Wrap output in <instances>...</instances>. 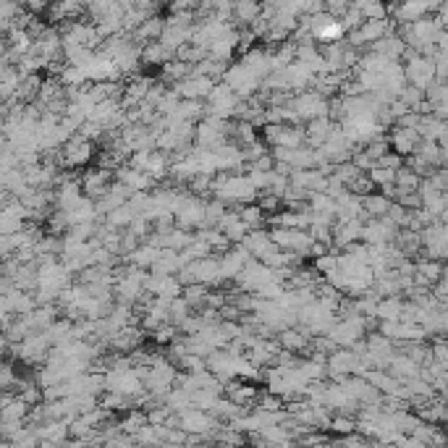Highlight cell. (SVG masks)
<instances>
[{
	"label": "cell",
	"instance_id": "6da1fadb",
	"mask_svg": "<svg viewBox=\"0 0 448 448\" xmlns=\"http://www.w3.org/2000/svg\"><path fill=\"white\" fill-rule=\"evenodd\" d=\"M213 199H220L223 205H254L260 199V191L254 189L247 173H220L213 184Z\"/></svg>",
	"mask_w": 448,
	"mask_h": 448
},
{
	"label": "cell",
	"instance_id": "7a4b0ae2",
	"mask_svg": "<svg viewBox=\"0 0 448 448\" xmlns=\"http://www.w3.org/2000/svg\"><path fill=\"white\" fill-rule=\"evenodd\" d=\"M139 370H142L144 391L153 394L155 399H165L176 388L179 370L173 367L168 359H160V362H155L153 367H139Z\"/></svg>",
	"mask_w": 448,
	"mask_h": 448
},
{
	"label": "cell",
	"instance_id": "3957f363",
	"mask_svg": "<svg viewBox=\"0 0 448 448\" xmlns=\"http://www.w3.org/2000/svg\"><path fill=\"white\" fill-rule=\"evenodd\" d=\"M403 73H406V84H412L417 90L428 92L438 81V66H435V58H428L422 53H406L403 58Z\"/></svg>",
	"mask_w": 448,
	"mask_h": 448
},
{
	"label": "cell",
	"instance_id": "277c9868",
	"mask_svg": "<svg viewBox=\"0 0 448 448\" xmlns=\"http://www.w3.org/2000/svg\"><path fill=\"white\" fill-rule=\"evenodd\" d=\"M233 124L231 121H220V118L205 116L197 124V136H194V147L199 150H218L225 142H231Z\"/></svg>",
	"mask_w": 448,
	"mask_h": 448
},
{
	"label": "cell",
	"instance_id": "5b68a950",
	"mask_svg": "<svg viewBox=\"0 0 448 448\" xmlns=\"http://www.w3.org/2000/svg\"><path fill=\"white\" fill-rule=\"evenodd\" d=\"M288 108L294 110V121H317V118H325L331 113V100H325L323 95H317L314 90H307L302 95H291L288 100Z\"/></svg>",
	"mask_w": 448,
	"mask_h": 448
},
{
	"label": "cell",
	"instance_id": "8992f818",
	"mask_svg": "<svg viewBox=\"0 0 448 448\" xmlns=\"http://www.w3.org/2000/svg\"><path fill=\"white\" fill-rule=\"evenodd\" d=\"M370 320L362 314H351V317H338V323L333 325L328 338L338 346V349H354L357 343H362V338L367 336Z\"/></svg>",
	"mask_w": 448,
	"mask_h": 448
},
{
	"label": "cell",
	"instance_id": "52a82bcc",
	"mask_svg": "<svg viewBox=\"0 0 448 448\" xmlns=\"http://www.w3.org/2000/svg\"><path fill=\"white\" fill-rule=\"evenodd\" d=\"M242 102L244 100L239 98L231 87H225L223 81H220V84H216L213 95L205 100V110H207V116L220 118V121H231V118H236V113H239V108H242Z\"/></svg>",
	"mask_w": 448,
	"mask_h": 448
},
{
	"label": "cell",
	"instance_id": "ba28073f",
	"mask_svg": "<svg viewBox=\"0 0 448 448\" xmlns=\"http://www.w3.org/2000/svg\"><path fill=\"white\" fill-rule=\"evenodd\" d=\"M223 84L231 87L242 100H252L257 92H262V79L257 73H252L242 61H236L228 66V71L223 76Z\"/></svg>",
	"mask_w": 448,
	"mask_h": 448
},
{
	"label": "cell",
	"instance_id": "9c48e42d",
	"mask_svg": "<svg viewBox=\"0 0 448 448\" xmlns=\"http://www.w3.org/2000/svg\"><path fill=\"white\" fill-rule=\"evenodd\" d=\"M92 155H95V142L76 134L58 153V163H61V168H84L92 160Z\"/></svg>",
	"mask_w": 448,
	"mask_h": 448
},
{
	"label": "cell",
	"instance_id": "30bf717a",
	"mask_svg": "<svg viewBox=\"0 0 448 448\" xmlns=\"http://www.w3.org/2000/svg\"><path fill=\"white\" fill-rule=\"evenodd\" d=\"M422 249L428 252V260H446L448 257V225L443 220L430 223L420 233Z\"/></svg>",
	"mask_w": 448,
	"mask_h": 448
},
{
	"label": "cell",
	"instance_id": "8fae6325",
	"mask_svg": "<svg viewBox=\"0 0 448 448\" xmlns=\"http://www.w3.org/2000/svg\"><path fill=\"white\" fill-rule=\"evenodd\" d=\"M268 283H276V273H273L268 265H262L260 260H252L249 265L244 268L242 276H239V281H236V286H239L242 294H249V291L257 294V291H262Z\"/></svg>",
	"mask_w": 448,
	"mask_h": 448
},
{
	"label": "cell",
	"instance_id": "7c38bea8",
	"mask_svg": "<svg viewBox=\"0 0 448 448\" xmlns=\"http://www.w3.org/2000/svg\"><path fill=\"white\" fill-rule=\"evenodd\" d=\"M205 220H207V202L202 197H194V194H187L184 202L179 205L176 210V225L179 228H205Z\"/></svg>",
	"mask_w": 448,
	"mask_h": 448
},
{
	"label": "cell",
	"instance_id": "4fadbf2b",
	"mask_svg": "<svg viewBox=\"0 0 448 448\" xmlns=\"http://www.w3.org/2000/svg\"><path fill=\"white\" fill-rule=\"evenodd\" d=\"M176 425L179 430H184L187 435H207V432L218 430L220 422L213 417L210 412H202V409H187V412L176 414Z\"/></svg>",
	"mask_w": 448,
	"mask_h": 448
},
{
	"label": "cell",
	"instance_id": "5bb4252c",
	"mask_svg": "<svg viewBox=\"0 0 448 448\" xmlns=\"http://www.w3.org/2000/svg\"><path fill=\"white\" fill-rule=\"evenodd\" d=\"M50 351H53V343H50L45 331L32 333L27 341H21L16 346V354L21 357V362H29V365H42V362H47Z\"/></svg>",
	"mask_w": 448,
	"mask_h": 448
},
{
	"label": "cell",
	"instance_id": "9a60e30c",
	"mask_svg": "<svg viewBox=\"0 0 448 448\" xmlns=\"http://www.w3.org/2000/svg\"><path fill=\"white\" fill-rule=\"evenodd\" d=\"M388 144H391V153H396L399 158H412V155H417V150H420L422 136L417 129L391 126V131H388Z\"/></svg>",
	"mask_w": 448,
	"mask_h": 448
},
{
	"label": "cell",
	"instance_id": "2e32d148",
	"mask_svg": "<svg viewBox=\"0 0 448 448\" xmlns=\"http://www.w3.org/2000/svg\"><path fill=\"white\" fill-rule=\"evenodd\" d=\"M396 236H399V228H396L388 218H372L365 223V231H362V242L367 247H386V244H394Z\"/></svg>",
	"mask_w": 448,
	"mask_h": 448
},
{
	"label": "cell",
	"instance_id": "e0dca14e",
	"mask_svg": "<svg viewBox=\"0 0 448 448\" xmlns=\"http://www.w3.org/2000/svg\"><path fill=\"white\" fill-rule=\"evenodd\" d=\"M116 181L118 184H124L131 194H153V189L160 187L153 176H147V173H142V170L131 168L129 163L121 165V168H116Z\"/></svg>",
	"mask_w": 448,
	"mask_h": 448
},
{
	"label": "cell",
	"instance_id": "ac0fdd59",
	"mask_svg": "<svg viewBox=\"0 0 448 448\" xmlns=\"http://www.w3.org/2000/svg\"><path fill=\"white\" fill-rule=\"evenodd\" d=\"M147 294L153 299H165V302H176L184 296V283L179 281V276H153L147 281Z\"/></svg>",
	"mask_w": 448,
	"mask_h": 448
},
{
	"label": "cell",
	"instance_id": "d6986e66",
	"mask_svg": "<svg viewBox=\"0 0 448 448\" xmlns=\"http://www.w3.org/2000/svg\"><path fill=\"white\" fill-rule=\"evenodd\" d=\"M216 84H220V81H213V79H207V76H197V73H191L189 79H184L181 84H176L173 90L179 92L181 100H194V102H205V100L213 95Z\"/></svg>",
	"mask_w": 448,
	"mask_h": 448
},
{
	"label": "cell",
	"instance_id": "ffe728a7",
	"mask_svg": "<svg viewBox=\"0 0 448 448\" xmlns=\"http://www.w3.org/2000/svg\"><path fill=\"white\" fill-rule=\"evenodd\" d=\"M110 170L105 168H90L87 173H84V179H81V189H84V197L95 199V202H100V199L105 197L110 191Z\"/></svg>",
	"mask_w": 448,
	"mask_h": 448
},
{
	"label": "cell",
	"instance_id": "44dd1931",
	"mask_svg": "<svg viewBox=\"0 0 448 448\" xmlns=\"http://www.w3.org/2000/svg\"><path fill=\"white\" fill-rule=\"evenodd\" d=\"M432 11H440V6L435 3H403V6H388V13H396V21L399 24H406V27H412L422 18H428V13Z\"/></svg>",
	"mask_w": 448,
	"mask_h": 448
},
{
	"label": "cell",
	"instance_id": "7402d4cb",
	"mask_svg": "<svg viewBox=\"0 0 448 448\" xmlns=\"http://www.w3.org/2000/svg\"><path fill=\"white\" fill-rule=\"evenodd\" d=\"M236 53H242V29L231 27L216 45L210 47V58H216L220 63H228Z\"/></svg>",
	"mask_w": 448,
	"mask_h": 448
},
{
	"label": "cell",
	"instance_id": "603a6c76",
	"mask_svg": "<svg viewBox=\"0 0 448 448\" xmlns=\"http://www.w3.org/2000/svg\"><path fill=\"white\" fill-rule=\"evenodd\" d=\"M362 231H365V220H343V223L333 225V247L349 249L357 242H362Z\"/></svg>",
	"mask_w": 448,
	"mask_h": 448
},
{
	"label": "cell",
	"instance_id": "cb8c5ba5",
	"mask_svg": "<svg viewBox=\"0 0 448 448\" xmlns=\"http://www.w3.org/2000/svg\"><path fill=\"white\" fill-rule=\"evenodd\" d=\"M338 129V124H333L331 118H317V121H310V124L305 126L307 131V147H312V150H320L328 139H331V134Z\"/></svg>",
	"mask_w": 448,
	"mask_h": 448
},
{
	"label": "cell",
	"instance_id": "d4e9b609",
	"mask_svg": "<svg viewBox=\"0 0 448 448\" xmlns=\"http://www.w3.org/2000/svg\"><path fill=\"white\" fill-rule=\"evenodd\" d=\"M372 53L377 55H386L388 61H401V58H406V53H409V47H406V42H403L401 35H386L380 42H375V45L370 47Z\"/></svg>",
	"mask_w": 448,
	"mask_h": 448
},
{
	"label": "cell",
	"instance_id": "484cf974",
	"mask_svg": "<svg viewBox=\"0 0 448 448\" xmlns=\"http://www.w3.org/2000/svg\"><path fill=\"white\" fill-rule=\"evenodd\" d=\"M218 231L223 233V236H225V239H228L231 244H236V247H239V244H242L244 239L249 236V225H247V223L242 220V218H239V213H231V210H228V216H225L223 220H220V225H218Z\"/></svg>",
	"mask_w": 448,
	"mask_h": 448
},
{
	"label": "cell",
	"instance_id": "4316f807",
	"mask_svg": "<svg viewBox=\"0 0 448 448\" xmlns=\"http://www.w3.org/2000/svg\"><path fill=\"white\" fill-rule=\"evenodd\" d=\"M281 349L288 351V354H299V351H305L310 343H312V336L305 331V328H288V331L278 333Z\"/></svg>",
	"mask_w": 448,
	"mask_h": 448
},
{
	"label": "cell",
	"instance_id": "83f0119b",
	"mask_svg": "<svg viewBox=\"0 0 448 448\" xmlns=\"http://www.w3.org/2000/svg\"><path fill=\"white\" fill-rule=\"evenodd\" d=\"M144 338V328H136V325H129L124 331H118L113 338L108 341L110 346L118 351V354H124V351H134Z\"/></svg>",
	"mask_w": 448,
	"mask_h": 448
},
{
	"label": "cell",
	"instance_id": "f1b7e54d",
	"mask_svg": "<svg viewBox=\"0 0 448 448\" xmlns=\"http://www.w3.org/2000/svg\"><path fill=\"white\" fill-rule=\"evenodd\" d=\"M160 252L158 247H153L150 242H144L142 247H136L131 254H126L124 260L131 265V268H139V270H153V265L158 262V257H160Z\"/></svg>",
	"mask_w": 448,
	"mask_h": 448
},
{
	"label": "cell",
	"instance_id": "f546056e",
	"mask_svg": "<svg viewBox=\"0 0 448 448\" xmlns=\"http://www.w3.org/2000/svg\"><path fill=\"white\" fill-rule=\"evenodd\" d=\"M446 134H448V121L438 118L435 113H430V116H422L420 136L425 139V142H438L440 144Z\"/></svg>",
	"mask_w": 448,
	"mask_h": 448
},
{
	"label": "cell",
	"instance_id": "4dcf8cb0",
	"mask_svg": "<svg viewBox=\"0 0 448 448\" xmlns=\"http://www.w3.org/2000/svg\"><path fill=\"white\" fill-rule=\"evenodd\" d=\"M181 270H184V260H181V252H173V249H163L158 262L153 265V276H179Z\"/></svg>",
	"mask_w": 448,
	"mask_h": 448
},
{
	"label": "cell",
	"instance_id": "1f68e13d",
	"mask_svg": "<svg viewBox=\"0 0 448 448\" xmlns=\"http://www.w3.org/2000/svg\"><path fill=\"white\" fill-rule=\"evenodd\" d=\"M81 13H87V6H81V3H55V6H50V21L53 24H63V21L76 24V21H81Z\"/></svg>",
	"mask_w": 448,
	"mask_h": 448
},
{
	"label": "cell",
	"instance_id": "d6a6232c",
	"mask_svg": "<svg viewBox=\"0 0 448 448\" xmlns=\"http://www.w3.org/2000/svg\"><path fill=\"white\" fill-rule=\"evenodd\" d=\"M170 61H176V53H170L163 42H150L142 47V66H168Z\"/></svg>",
	"mask_w": 448,
	"mask_h": 448
},
{
	"label": "cell",
	"instance_id": "836d02e7",
	"mask_svg": "<svg viewBox=\"0 0 448 448\" xmlns=\"http://www.w3.org/2000/svg\"><path fill=\"white\" fill-rule=\"evenodd\" d=\"M362 205H365V216H367V220H372V218H388V213H391L394 202H391L386 194H377V191H372L370 197L362 199Z\"/></svg>",
	"mask_w": 448,
	"mask_h": 448
},
{
	"label": "cell",
	"instance_id": "e575fe53",
	"mask_svg": "<svg viewBox=\"0 0 448 448\" xmlns=\"http://www.w3.org/2000/svg\"><path fill=\"white\" fill-rule=\"evenodd\" d=\"M403 307H406V305H403L399 296L383 299V302L377 305V320H380V323H401Z\"/></svg>",
	"mask_w": 448,
	"mask_h": 448
},
{
	"label": "cell",
	"instance_id": "d590c367",
	"mask_svg": "<svg viewBox=\"0 0 448 448\" xmlns=\"http://www.w3.org/2000/svg\"><path fill=\"white\" fill-rule=\"evenodd\" d=\"M239 218H242L244 223L249 225V231H262V225L268 223V218H265V210H262L257 202H254V205L239 207Z\"/></svg>",
	"mask_w": 448,
	"mask_h": 448
},
{
	"label": "cell",
	"instance_id": "8d00e7d4",
	"mask_svg": "<svg viewBox=\"0 0 448 448\" xmlns=\"http://www.w3.org/2000/svg\"><path fill=\"white\" fill-rule=\"evenodd\" d=\"M260 16H262V6H257V3H236L233 21H239L242 29H249Z\"/></svg>",
	"mask_w": 448,
	"mask_h": 448
},
{
	"label": "cell",
	"instance_id": "74e56055",
	"mask_svg": "<svg viewBox=\"0 0 448 448\" xmlns=\"http://www.w3.org/2000/svg\"><path fill=\"white\" fill-rule=\"evenodd\" d=\"M191 310H194V307L189 305L184 296H181V299H176V302H170V325L181 328V325H184L189 317H191Z\"/></svg>",
	"mask_w": 448,
	"mask_h": 448
},
{
	"label": "cell",
	"instance_id": "f35d334b",
	"mask_svg": "<svg viewBox=\"0 0 448 448\" xmlns=\"http://www.w3.org/2000/svg\"><path fill=\"white\" fill-rule=\"evenodd\" d=\"M396 173H399V170L380 168V165H377V168L370 170L367 176H370V181H372L377 189H388V187H396Z\"/></svg>",
	"mask_w": 448,
	"mask_h": 448
},
{
	"label": "cell",
	"instance_id": "ab89813d",
	"mask_svg": "<svg viewBox=\"0 0 448 448\" xmlns=\"http://www.w3.org/2000/svg\"><path fill=\"white\" fill-rule=\"evenodd\" d=\"M207 296H210V288L202 286V283H194V286L184 288V299H187L191 307H205Z\"/></svg>",
	"mask_w": 448,
	"mask_h": 448
},
{
	"label": "cell",
	"instance_id": "60d3db41",
	"mask_svg": "<svg viewBox=\"0 0 448 448\" xmlns=\"http://www.w3.org/2000/svg\"><path fill=\"white\" fill-rule=\"evenodd\" d=\"M179 328L176 325H163V328H158V331H153L150 336H153V341L158 343V346H170L173 341H176V336H179Z\"/></svg>",
	"mask_w": 448,
	"mask_h": 448
},
{
	"label": "cell",
	"instance_id": "b9f144b4",
	"mask_svg": "<svg viewBox=\"0 0 448 448\" xmlns=\"http://www.w3.org/2000/svg\"><path fill=\"white\" fill-rule=\"evenodd\" d=\"M432 357H435V365L448 372V341H435L432 343Z\"/></svg>",
	"mask_w": 448,
	"mask_h": 448
},
{
	"label": "cell",
	"instance_id": "7bdbcfd3",
	"mask_svg": "<svg viewBox=\"0 0 448 448\" xmlns=\"http://www.w3.org/2000/svg\"><path fill=\"white\" fill-rule=\"evenodd\" d=\"M354 428H357V420H349V417H336V420H331L333 432H351Z\"/></svg>",
	"mask_w": 448,
	"mask_h": 448
},
{
	"label": "cell",
	"instance_id": "ee69618b",
	"mask_svg": "<svg viewBox=\"0 0 448 448\" xmlns=\"http://www.w3.org/2000/svg\"><path fill=\"white\" fill-rule=\"evenodd\" d=\"M443 281H446V283H448V265H446V268H443Z\"/></svg>",
	"mask_w": 448,
	"mask_h": 448
},
{
	"label": "cell",
	"instance_id": "f6af8a7d",
	"mask_svg": "<svg viewBox=\"0 0 448 448\" xmlns=\"http://www.w3.org/2000/svg\"><path fill=\"white\" fill-rule=\"evenodd\" d=\"M440 220H443V223H446V225H448V213H446V216H443V218H440Z\"/></svg>",
	"mask_w": 448,
	"mask_h": 448
},
{
	"label": "cell",
	"instance_id": "bcb514c9",
	"mask_svg": "<svg viewBox=\"0 0 448 448\" xmlns=\"http://www.w3.org/2000/svg\"><path fill=\"white\" fill-rule=\"evenodd\" d=\"M446 443H448V435H446Z\"/></svg>",
	"mask_w": 448,
	"mask_h": 448
}]
</instances>
